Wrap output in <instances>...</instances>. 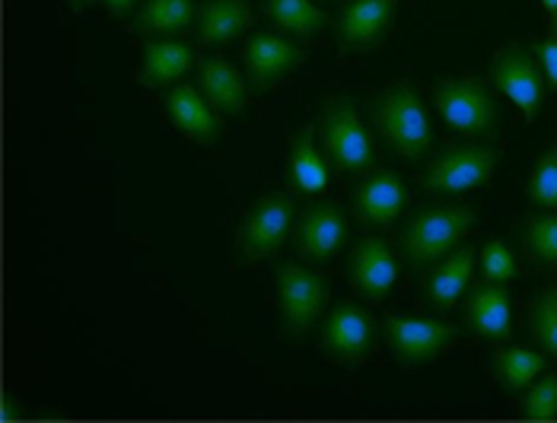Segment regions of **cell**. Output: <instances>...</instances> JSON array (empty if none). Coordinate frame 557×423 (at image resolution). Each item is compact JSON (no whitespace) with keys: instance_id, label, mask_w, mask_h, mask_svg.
I'll list each match as a JSON object with an SVG mask.
<instances>
[{"instance_id":"obj_35","label":"cell","mask_w":557,"mask_h":423,"mask_svg":"<svg viewBox=\"0 0 557 423\" xmlns=\"http://www.w3.org/2000/svg\"><path fill=\"white\" fill-rule=\"evenodd\" d=\"M542 3H545V7H548L552 13H555V10H557V0H542Z\"/></svg>"},{"instance_id":"obj_28","label":"cell","mask_w":557,"mask_h":423,"mask_svg":"<svg viewBox=\"0 0 557 423\" xmlns=\"http://www.w3.org/2000/svg\"><path fill=\"white\" fill-rule=\"evenodd\" d=\"M525 249L542 264L557 268V213H542L525 220Z\"/></svg>"},{"instance_id":"obj_17","label":"cell","mask_w":557,"mask_h":423,"mask_svg":"<svg viewBox=\"0 0 557 423\" xmlns=\"http://www.w3.org/2000/svg\"><path fill=\"white\" fill-rule=\"evenodd\" d=\"M466 315H469V325L478 338L504 340L513 335V299L507 294V287L497 281L474 287L469 306H466Z\"/></svg>"},{"instance_id":"obj_9","label":"cell","mask_w":557,"mask_h":423,"mask_svg":"<svg viewBox=\"0 0 557 423\" xmlns=\"http://www.w3.org/2000/svg\"><path fill=\"white\" fill-rule=\"evenodd\" d=\"M383 335H386L388 347H392L398 363L418 366V363L436 360L456 340V328L446 325V322H436V319L388 315L386 322H383Z\"/></svg>"},{"instance_id":"obj_36","label":"cell","mask_w":557,"mask_h":423,"mask_svg":"<svg viewBox=\"0 0 557 423\" xmlns=\"http://www.w3.org/2000/svg\"><path fill=\"white\" fill-rule=\"evenodd\" d=\"M552 33H555V39H557V10H555V20H552Z\"/></svg>"},{"instance_id":"obj_25","label":"cell","mask_w":557,"mask_h":423,"mask_svg":"<svg viewBox=\"0 0 557 423\" xmlns=\"http://www.w3.org/2000/svg\"><path fill=\"white\" fill-rule=\"evenodd\" d=\"M545 357L539 350H529V347H507L500 353H494V376L500 380L504 388L510 391H522L529 388L532 382L545 373Z\"/></svg>"},{"instance_id":"obj_20","label":"cell","mask_w":557,"mask_h":423,"mask_svg":"<svg viewBox=\"0 0 557 423\" xmlns=\"http://www.w3.org/2000/svg\"><path fill=\"white\" fill-rule=\"evenodd\" d=\"M252 23L249 0H205L198 10V39L205 45H226L239 39Z\"/></svg>"},{"instance_id":"obj_11","label":"cell","mask_w":557,"mask_h":423,"mask_svg":"<svg viewBox=\"0 0 557 423\" xmlns=\"http://www.w3.org/2000/svg\"><path fill=\"white\" fill-rule=\"evenodd\" d=\"M302 58L306 54L297 45L274 36V33H256L243 48V64H246V74H249V84L258 92L281 84L290 71L300 67Z\"/></svg>"},{"instance_id":"obj_15","label":"cell","mask_w":557,"mask_h":423,"mask_svg":"<svg viewBox=\"0 0 557 423\" xmlns=\"http://www.w3.org/2000/svg\"><path fill=\"white\" fill-rule=\"evenodd\" d=\"M408 204V188L401 182L398 172L380 170L367 175L357 188H354V208L357 216L370 226H386L395 223Z\"/></svg>"},{"instance_id":"obj_12","label":"cell","mask_w":557,"mask_h":423,"mask_svg":"<svg viewBox=\"0 0 557 423\" xmlns=\"http://www.w3.org/2000/svg\"><path fill=\"white\" fill-rule=\"evenodd\" d=\"M347 277L363 297L386 299L398 281V261L386 239H376V236L360 239L347 261Z\"/></svg>"},{"instance_id":"obj_10","label":"cell","mask_w":557,"mask_h":423,"mask_svg":"<svg viewBox=\"0 0 557 423\" xmlns=\"http://www.w3.org/2000/svg\"><path fill=\"white\" fill-rule=\"evenodd\" d=\"M373 338H376V325H373L370 312L354 306V302H338L322 325L319 344H322L329 360L354 366V363L367 360Z\"/></svg>"},{"instance_id":"obj_14","label":"cell","mask_w":557,"mask_h":423,"mask_svg":"<svg viewBox=\"0 0 557 423\" xmlns=\"http://www.w3.org/2000/svg\"><path fill=\"white\" fill-rule=\"evenodd\" d=\"M347 239V220L335 204H312L302 213L300 226H297V252L312 261V264H325L332 261Z\"/></svg>"},{"instance_id":"obj_27","label":"cell","mask_w":557,"mask_h":423,"mask_svg":"<svg viewBox=\"0 0 557 423\" xmlns=\"http://www.w3.org/2000/svg\"><path fill=\"white\" fill-rule=\"evenodd\" d=\"M525 191H529L532 204H539L545 211H557V144H552L539 157L535 170L529 175V188Z\"/></svg>"},{"instance_id":"obj_1","label":"cell","mask_w":557,"mask_h":423,"mask_svg":"<svg viewBox=\"0 0 557 423\" xmlns=\"http://www.w3.org/2000/svg\"><path fill=\"white\" fill-rule=\"evenodd\" d=\"M373 119L398 157L421 160L433 144V127H430L424 99L411 84L388 86L373 105Z\"/></svg>"},{"instance_id":"obj_31","label":"cell","mask_w":557,"mask_h":423,"mask_svg":"<svg viewBox=\"0 0 557 423\" xmlns=\"http://www.w3.org/2000/svg\"><path fill=\"white\" fill-rule=\"evenodd\" d=\"M532 51L539 54V61H542V71H545L548 84L557 89V39H545V42H535V45H532Z\"/></svg>"},{"instance_id":"obj_8","label":"cell","mask_w":557,"mask_h":423,"mask_svg":"<svg viewBox=\"0 0 557 423\" xmlns=\"http://www.w3.org/2000/svg\"><path fill=\"white\" fill-rule=\"evenodd\" d=\"M494 84L522 112L525 122H535L545 102V77L535 58L522 45H507L494 58Z\"/></svg>"},{"instance_id":"obj_7","label":"cell","mask_w":557,"mask_h":423,"mask_svg":"<svg viewBox=\"0 0 557 423\" xmlns=\"http://www.w3.org/2000/svg\"><path fill=\"white\" fill-rule=\"evenodd\" d=\"M433 102L443 115V122L459 130V134H487L497 119V105L491 99V92L478 80H443L433 92Z\"/></svg>"},{"instance_id":"obj_2","label":"cell","mask_w":557,"mask_h":423,"mask_svg":"<svg viewBox=\"0 0 557 423\" xmlns=\"http://www.w3.org/2000/svg\"><path fill=\"white\" fill-rule=\"evenodd\" d=\"M322 147L342 172H367L376 160L373 137L347 99H332L319 119Z\"/></svg>"},{"instance_id":"obj_26","label":"cell","mask_w":557,"mask_h":423,"mask_svg":"<svg viewBox=\"0 0 557 423\" xmlns=\"http://www.w3.org/2000/svg\"><path fill=\"white\" fill-rule=\"evenodd\" d=\"M529 328L545 347L548 357H557V287L542 290L529 306Z\"/></svg>"},{"instance_id":"obj_32","label":"cell","mask_w":557,"mask_h":423,"mask_svg":"<svg viewBox=\"0 0 557 423\" xmlns=\"http://www.w3.org/2000/svg\"><path fill=\"white\" fill-rule=\"evenodd\" d=\"M23 414H26V405H23V401H16V398H10V395L0 398V423L23 421Z\"/></svg>"},{"instance_id":"obj_6","label":"cell","mask_w":557,"mask_h":423,"mask_svg":"<svg viewBox=\"0 0 557 423\" xmlns=\"http://www.w3.org/2000/svg\"><path fill=\"white\" fill-rule=\"evenodd\" d=\"M497 157L487 147H449L443 150L424 175V188L436 195H462L491 182Z\"/></svg>"},{"instance_id":"obj_13","label":"cell","mask_w":557,"mask_h":423,"mask_svg":"<svg viewBox=\"0 0 557 423\" xmlns=\"http://www.w3.org/2000/svg\"><path fill=\"white\" fill-rule=\"evenodd\" d=\"M398 0H350L338 20V42L347 51L373 48L388 36Z\"/></svg>"},{"instance_id":"obj_18","label":"cell","mask_w":557,"mask_h":423,"mask_svg":"<svg viewBox=\"0 0 557 423\" xmlns=\"http://www.w3.org/2000/svg\"><path fill=\"white\" fill-rule=\"evenodd\" d=\"M198 84L205 99L214 105L220 115H239L249 105V86L246 77L226 61V58H201L198 64Z\"/></svg>"},{"instance_id":"obj_30","label":"cell","mask_w":557,"mask_h":423,"mask_svg":"<svg viewBox=\"0 0 557 423\" xmlns=\"http://www.w3.org/2000/svg\"><path fill=\"white\" fill-rule=\"evenodd\" d=\"M481 274H484L487 281H497V284L513 281L516 258L513 252L507 249V242H500V239L484 242V249H481Z\"/></svg>"},{"instance_id":"obj_21","label":"cell","mask_w":557,"mask_h":423,"mask_svg":"<svg viewBox=\"0 0 557 423\" xmlns=\"http://www.w3.org/2000/svg\"><path fill=\"white\" fill-rule=\"evenodd\" d=\"M474 274V252L472 249H456L449 258L430 274L428 299L436 309H456V302L469 290Z\"/></svg>"},{"instance_id":"obj_5","label":"cell","mask_w":557,"mask_h":423,"mask_svg":"<svg viewBox=\"0 0 557 423\" xmlns=\"http://www.w3.org/2000/svg\"><path fill=\"white\" fill-rule=\"evenodd\" d=\"M297 223V204L294 198L271 191L264 198H258L252 211L246 213L243 226H239V254L243 261H264L277 252L287 236L294 233Z\"/></svg>"},{"instance_id":"obj_29","label":"cell","mask_w":557,"mask_h":423,"mask_svg":"<svg viewBox=\"0 0 557 423\" xmlns=\"http://www.w3.org/2000/svg\"><path fill=\"white\" fill-rule=\"evenodd\" d=\"M522 418L525 421L548 423L557 418V373H548L545 380L529 385L525 398H522Z\"/></svg>"},{"instance_id":"obj_23","label":"cell","mask_w":557,"mask_h":423,"mask_svg":"<svg viewBox=\"0 0 557 423\" xmlns=\"http://www.w3.org/2000/svg\"><path fill=\"white\" fill-rule=\"evenodd\" d=\"M315 127L319 125L302 127L290 150V185L302 195H315L329 185V166L315 147Z\"/></svg>"},{"instance_id":"obj_24","label":"cell","mask_w":557,"mask_h":423,"mask_svg":"<svg viewBox=\"0 0 557 423\" xmlns=\"http://www.w3.org/2000/svg\"><path fill=\"white\" fill-rule=\"evenodd\" d=\"M264 7H268L271 23L290 36H315L332 23L329 13L319 10L312 0H268Z\"/></svg>"},{"instance_id":"obj_34","label":"cell","mask_w":557,"mask_h":423,"mask_svg":"<svg viewBox=\"0 0 557 423\" xmlns=\"http://www.w3.org/2000/svg\"><path fill=\"white\" fill-rule=\"evenodd\" d=\"M89 3H96V0H71V7H74V10H81V7H89Z\"/></svg>"},{"instance_id":"obj_22","label":"cell","mask_w":557,"mask_h":423,"mask_svg":"<svg viewBox=\"0 0 557 423\" xmlns=\"http://www.w3.org/2000/svg\"><path fill=\"white\" fill-rule=\"evenodd\" d=\"M198 23L195 0H147L134 20L140 36H182Z\"/></svg>"},{"instance_id":"obj_4","label":"cell","mask_w":557,"mask_h":423,"mask_svg":"<svg viewBox=\"0 0 557 423\" xmlns=\"http://www.w3.org/2000/svg\"><path fill=\"white\" fill-rule=\"evenodd\" d=\"M474 213L469 208H456V204H440L421 211L405 229L401 246L405 254L418 264H430L443 254L456 249V242L472 229Z\"/></svg>"},{"instance_id":"obj_19","label":"cell","mask_w":557,"mask_h":423,"mask_svg":"<svg viewBox=\"0 0 557 423\" xmlns=\"http://www.w3.org/2000/svg\"><path fill=\"white\" fill-rule=\"evenodd\" d=\"M195 64L191 48L182 42H147L144 45V64L137 71V84L147 89H163V86H175Z\"/></svg>"},{"instance_id":"obj_33","label":"cell","mask_w":557,"mask_h":423,"mask_svg":"<svg viewBox=\"0 0 557 423\" xmlns=\"http://www.w3.org/2000/svg\"><path fill=\"white\" fill-rule=\"evenodd\" d=\"M134 3H137V0H102V7H106L112 16H125V13L134 10Z\"/></svg>"},{"instance_id":"obj_16","label":"cell","mask_w":557,"mask_h":423,"mask_svg":"<svg viewBox=\"0 0 557 423\" xmlns=\"http://www.w3.org/2000/svg\"><path fill=\"white\" fill-rule=\"evenodd\" d=\"M166 115H170V122L185 137H191V140H198V144H214L216 137H220V112H216L214 105L205 99V92L201 89H195V86L188 84H175L166 92Z\"/></svg>"},{"instance_id":"obj_3","label":"cell","mask_w":557,"mask_h":423,"mask_svg":"<svg viewBox=\"0 0 557 423\" xmlns=\"http://www.w3.org/2000/svg\"><path fill=\"white\" fill-rule=\"evenodd\" d=\"M277 299H281V322L284 332L294 340L306 338V332L322 319L329 302V284L315 271H306L300 264H281L274 271Z\"/></svg>"}]
</instances>
